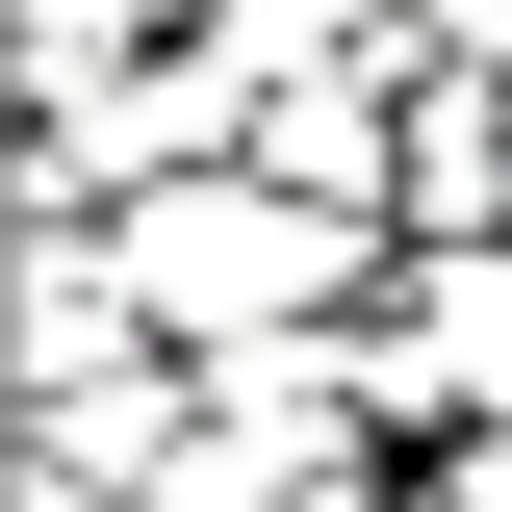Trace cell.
<instances>
[{
  "mask_svg": "<svg viewBox=\"0 0 512 512\" xmlns=\"http://www.w3.org/2000/svg\"><path fill=\"white\" fill-rule=\"evenodd\" d=\"M128 256H154V308H180V333H256V308H308V282H333V205H256V180L205 205V180H180Z\"/></svg>",
  "mask_w": 512,
  "mask_h": 512,
  "instance_id": "cell-1",
  "label": "cell"
},
{
  "mask_svg": "<svg viewBox=\"0 0 512 512\" xmlns=\"http://www.w3.org/2000/svg\"><path fill=\"white\" fill-rule=\"evenodd\" d=\"M384 384H512V282H436V308L384 333Z\"/></svg>",
  "mask_w": 512,
  "mask_h": 512,
  "instance_id": "cell-2",
  "label": "cell"
}]
</instances>
